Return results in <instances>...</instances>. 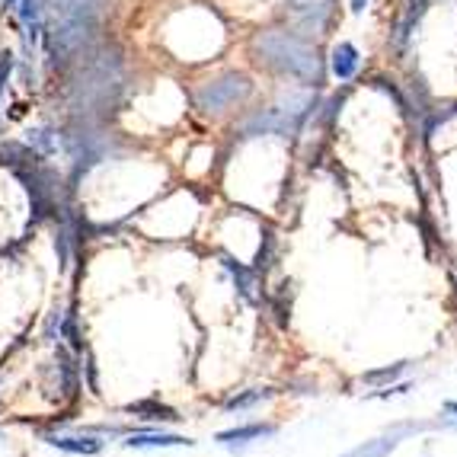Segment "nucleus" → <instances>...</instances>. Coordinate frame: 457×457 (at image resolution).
Wrapping results in <instances>:
<instances>
[{
	"label": "nucleus",
	"mask_w": 457,
	"mask_h": 457,
	"mask_svg": "<svg viewBox=\"0 0 457 457\" xmlns=\"http://www.w3.org/2000/svg\"><path fill=\"white\" fill-rule=\"evenodd\" d=\"M23 145L29 147L32 154H38L42 161H48V157H54V154H58V147H62V131L52 129V125H38V129L26 131Z\"/></svg>",
	"instance_id": "obj_10"
},
{
	"label": "nucleus",
	"mask_w": 457,
	"mask_h": 457,
	"mask_svg": "<svg viewBox=\"0 0 457 457\" xmlns=\"http://www.w3.org/2000/svg\"><path fill=\"white\" fill-rule=\"evenodd\" d=\"M131 448H170V445H189V438L179 435H131Z\"/></svg>",
	"instance_id": "obj_15"
},
{
	"label": "nucleus",
	"mask_w": 457,
	"mask_h": 457,
	"mask_svg": "<svg viewBox=\"0 0 457 457\" xmlns=\"http://www.w3.org/2000/svg\"><path fill=\"white\" fill-rule=\"evenodd\" d=\"M313 109V96L311 93H288L282 96V103H275L266 112L253 115L244 122V135L256 137V135H295L301 129V122L307 119V112Z\"/></svg>",
	"instance_id": "obj_5"
},
{
	"label": "nucleus",
	"mask_w": 457,
	"mask_h": 457,
	"mask_svg": "<svg viewBox=\"0 0 457 457\" xmlns=\"http://www.w3.org/2000/svg\"><path fill=\"white\" fill-rule=\"evenodd\" d=\"M103 4L106 0H46L42 48L48 68H68L74 58L84 54L99 26Z\"/></svg>",
	"instance_id": "obj_1"
},
{
	"label": "nucleus",
	"mask_w": 457,
	"mask_h": 457,
	"mask_svg": "<svg viewBox=\"0 0 457 457\" xmlns=\"http://www.w3.org/2000/svg\"><path fill=\"white\" fill-rule=\"evenodd\" d=\"M285 10L295 20L297 26L304 29L320 32L329 20V10H333V0H285Z\"/></svg>",
	"instance_id": "obj_8"
},
{
	"label": "nucleus",
	"mask_w": 457,
	"mask_h": 457,
	"mask_svg": "<svg viewBox=\"0 0 457 457\" xmlns=\"http://www.w3.org/2000/svg\"><path fill=\"white\" fill-rule=\"evenodd\" d=\"M250 90H253L250 77L230 71V74L214 77V80H205V84L198 87L195 106L205 115H221V112H228V109L240 106V103L250 96Z\"/></svg>",
	"instance_id": "obj_6"
},
{
	"label": "nucleus",
	"mask_w": 457,
	"mask_h": 457,
	"mask_svg": "<svg viewBox=\"0 0 457 457\" xmlns=\"http://www.w3.org/2000/svg\"><path fill=\"white\" fill-rule=\"evenodd\" d=\"M48 445H54L58 451H71V454H96L99 451L96 438H68V435H52Z\"/></svg>",
	"instance_id": "obj_13"
},
{
	"label": "nucleus",
	"mask_w": 457,
	"mask_h": 457,
	"mask_svg": "<svg viewBox=\"0 0 457 457\" xmlns=\"http://www.w3.org/2000/svg\"><path fill=\"white\" fill-rule=\"evenodd\" d=\"M4 7H10V10H13V7H16V0H4Z\"/></svg>",
	"instance_id": "obj_20"
},
{
	"label": "nucleus",
	"mask_w": 457,
	"mask_h": 457,
	"mask_svg": "<svg viewBox=\"0 0 457 457\" xmlns=\"http://www.w3.org/2000/svg\"><path fill=\"white\" fill-rule=\"evenodd\" d=\"M406 368H410V361H396V365L381 368V371H365V374H361V381H365V384H390V381H396Z\"/></svg>",
	"instance_id": "obj_16"
},
{
	"label": "nucleus",
	"mask_w": 457,
	"mask_h": 457,
	"mask_svg": "<svg viewBox=\"0 0 457 457\" xmlns=\"http://www.w3.org/2000/svg\"><path fill=\"white\" fill-rule=\"evenodd\" d=\"M62 147L71 161V183H77L80 176L90 173L96 163H103L112 151V141L99 122L90 119H74L68 129H62Z\"/></svg>",
	"instance_id": "obj_4"
},
{
	"label": "nucleus",
	"mask_w": 457,
	"mask_h": 457,
	"mask_svg": "<svg viewBox=\"0 0 457 457\" xmlns=\"http://www.w3.org/2000/svg\"><path fill=\"white\" fill-rule=\"evenodd\" d=\"M422 428H428V426H422V422H410V426H396L390 435H381V438H374V442H365L361 448L349 451L345 457H387L390 451H396V445L403 442L406 435H416V432H422Z\"/></svg>",
	"instance_id": "obj_9"
},
{
	"label": "nucleus",
	"mask_w": 457,
	"mask_h": 457,
	"mask_svg": "<svg viewBox=\"0 0 457 457\" xmlns=\"http://www.w3.org/2000/svg\"><path fill=\"white\" fill-rule=\"evenodd\" d=\"M224 269H228L230 275L237 278V288L244 291L250 301H256V275L250 272V269H244L240 262H234L230 256H224Z\"/></svg>",
	"instance_id": "obj_14"
},
{
	"label": "nucleus",
	"mask_w": 457,
	"mask_h": 457,
	"mask_svg": "<svg viewBox=\"0 0 457 457\" xmlns=\"http://www.w3.org/2000/svg\"><path fill=\"white\" fill-rule=\"evenodd\" d=\"M253 52L260 54V62L269 64V68L297 77V80H304V84H320V77H323L320 54H317V48H313L311 42H304V38H297L282 29H269L253 38Z\"/></svg>",
	"instance_id": "obj_3"
},
{
	"label": "nucleus",
	"mask_w": 457,
	"mask_h": 457,
	"mask_svg": "<svg viewBox=\"0 0 457 457\" xmlns=\"http://www.w3.org/2000/svg\"><path fill=\"white\" fill-rule=\"evenodd\" d=\"M269 394H272V390H250V394H240V396H234V400H228V410H246V406L266 400Z\"/></svg>",
	"instance_id": "obj_17"
},
{
	"label": "nucleus",
	"mask_w": 457,
	"mask_h": 457,
	"mask_svg": "<svg viewBox=\"0 0 457 457\" xmlns=\"http://www.w3.org/2000/svg\"><path fill=\"white\" fill-rule=\"evenodd\" d=\"M13 10L20 16V29H23V54L26 62H32L38 42H42V29H46V0H16Z\"/></svg>",
	"instance_id": "obj_7"
},
{
	"label": "nucleus",
	"mask_w": 457,
	"mask_h": 457,
	"mask_svg": "<svg viewBox=\"0 0 457 457\" xmlns=\"http://www.w3.org/2000/svg\"><path fill=\"white\" fill-rule=\"evenodd\" d=\"M262 435H272V426H240V428H230V432H221L218 435V442L221 445H246L253 438H262Z\"/></svg>",
	"instance_id": "obj_12"
},
{
	"label": "nucleus",
	"mask_w": 457,
	"mask_h": 457,
	"mask_svg": "<svg viewBox=\"0 0 457 457\" xmlns=\"http://www.w3.org/2000/svg\"><path fill=\"white\" fill-rule=\"evenodd\" d=\"M329 68L339 80H349L355 71H359V48L352 46V42H339L333 48V58H329Z\"/></svg>",
	"instance_id": "obj_11"
},
{
	"label": "nucleus",
	"mask_w": 457,
	"mask_h": 457,
	"mask_svg": "<svg viewBox=\"0 0 457 457\" xmlns=\"http://www.w3.org/2000/svg\"><path fill=\"white\" fill-rule=\"evenodd\" d=\"M445 410H448L451 416H457V403H448V406H445Z\"/></svg>",
	"instance_id": "obj_19"
},
{
	"label": "nucleus",
	"mask_w": 457,
	"mask_h": 457,
	"mask_svg": "<svg viewBox=\"0 0 457 457\" xmlns=\"http://www.w3.org/2000/svg\"><path fill=\"white\" fill-rule=\"evenodd\" d=\"M368 0H352V13H365Z\"/></svg>",
	"instance_id": "obj_18"
},
{
	"label": "nucleus",
	"mask_w": 457,
	"mask_h": 457,
	"mask_svg": "<svg viewBox=\"0 0 457 457\" xmlns=\"http://www.w3.org/2000/svg\"><path fill=\"white\" fill-rule=\"evenodd\" d=\"M125 90V68L122 58L109 48L103 52H87V62H80V71L71 80L68 109L74 119H90L103 122L122 99Z\"/></svg>",
	"instance_id": "obj_2"
}]
</instances>
